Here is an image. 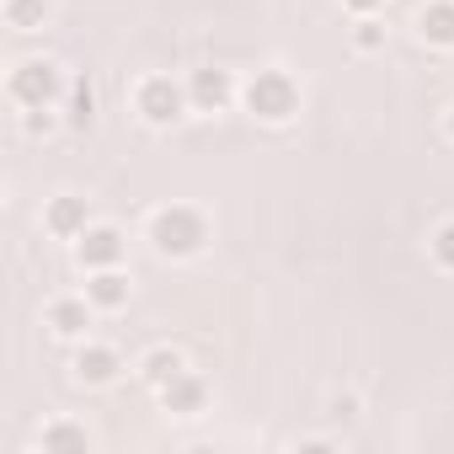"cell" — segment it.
<instances>
[{
    "label": "cell",
    "instance_id": "obj_5",
    "mask_svg": "<svg viewBox=\"0 0 454 454\" xmlns=\"http://www.w3.org/2000/svg\"><path fill=\"white\" fill-rule=\"evenodd\" d=\"M241 97V86H236V75L231 70H219V65H203V70H192L187 75V102H192V113H224Z\"/></svg>",
    "mask_w": 454,
    "mask_h": 454
},
{
    "label": "cell",
    "instance_id": "obj_16",
    "mask_svg": "<svg viewBox=\"0 0 454 454\" xmlns=\"http://www.w3.org/2000/svg\"><path fill=\"white\" fill-rule=\"evenodd\" d=\"M49 22V0H6V27L12 33H38Z\"/></svg>",
    "mask_w": 454,
    "mask_h": 454
},
{
    "label": "cell",
    "instance_id": "obj_17",
    "mask_svg": "<svg viewBox=\"0 0 454 454\" xmlns=\"http://www.w3.org/2000/svg\"><path fill=\"white\" fill-rule=\"evenodd\" d=\"M427 252H433V262H438L443 273H454V219H443L438 231L427 236Z\"/></svg>",
    "mask_w": 454,
    "mask_h": 454
},
{
    "label": "cell",
    "instance_id": "obj_8",
    "mask_svg": "<svg viewBox=\"0 0 454 454\" xmlns=\"http://www.w3.org/2000/svg\"><path fill=\"white\" fill-rule=\"evenodd\" d=\"M43 321H49V332H54V337H65V342H81V337L91 332V321H97V305H91L86 294H75V300H54Z\"/></svg>",
    "mask_w": 454,
    "mask_h": 454
},
{
    "label": "cell",
    "instance_id": "obj_15",
    "mask_svg": "<svg viewBox=\"0 0 454 454\" xmlns=\"http://www.w3.org/2000/svg\"><path fill=\"white\" fill-rule=\"evenodd\" d=\"M38 449H43V454H86V449H91V433L75 427V422H49V427L38 433Z\"/></svg>",
    "mask_w": 454,
    "mask_h": 454
},
{
    "label": "cell",
    "instance_id": "obj_2",
    "mask_svg": "<svg viewBox=\"0 0 454 454\" xmlns=\"http://www.w3.org/2000/svg\"><path fill=\"white\" fill-rule=\"evenodd\" d=\"M241 107H247L252 118H262V123H289V118L300 113V81H294L289 70L268 65V70H257V75L241 86Z\"/></svg>",
    "mask_w": 454,
    "mask_h": 454
},
{
    "label": "cell",
    "instance_id": "obj_4",
    "mask_svg": "<svg viewBox=\"0 0 454 454\" xmlns=\"http://www.w3.org/2000/svg\"><path fill=\"white\" fill-rule=\"evenodd\" d=\"M134 113L150 123V129H171L192 113L187 102V81H171V75H145L134 86Z\"/></svg>",
    "mask_w": 454,
    "mask_h": 454
},
{
    "label": "cell",
    "instance_id": "obj_1",
    "mask_svg": "<svg viewBox=\"0 0 454 454\" xmlns=\"http://www.w3.org/2000/svg\"><path fill=\"white\" fill-rule=\"evenodd\" d=\"M150 247L171 262H187L208 247V219L192 203H166V208L150 214Z\"/></svg>",
    "mask_w": 454,
    "mask_h": 454
},
{
    "label": "cell",
    "instance_id": "obj_14",
    "mask_svg": "<svg viewBox=\"0 0 454 454\" xmlns=\"http://www.w3.org/2000/svg\"><path fill=\"white\" fill-rule=\"evenodd\" d=\"M176 374H187V358H182L176 348H150V353L139 358V380H145L150 390H166Z\"/></svg>",
    "mask_w": 454,
    "mask_h": 454
},
{
    "label": "cell",
    "instance_id": "obj_21",
    "mask_svg": "<svg viewBox=\"0 0 454 454\" xmlns=\"http://www.w3.org/2000/svg\"><path fill=\"white\" fill-rule=\"evenodd\" d=\"M332 411H337V417H353V411H358V401H353V395H337V401H332Z\"/></svg>",
    "mask_w": 454,
    "mask_h": 454
},
{
    "label": "cell",
    "instance_id": "obj_10",
    "mask_svg": "<svg viewBox=\"0 0 454 454\" xmlns=\"http://www.w3.org/2000/svg\"><path fill=\"white\" fill-rule=\"evenodd\" d=\"M160 395V406L171 411V417H198L203 406H208V385L198 380V374H176L166 390H155Z\"/></svg>",
    "mask_w": 454,
    "mask_h": 454
},
{
    "label": "cell",
    "instance_id": "obj_6",
    "mask_svg": "<svg viewBox=\"0 0 454 454\" xmlns=\"http://www.w3.org/2000/svg\"><path fill=\"white\" fill-rule=\"evenodd\" d=\"M70 247H75V262L86 273H102V268L123 262V231H118V224H86V236L70 241Z\"/></svg>",
    "mask_w": 454,
    "mask_h": 454
},
{
    "label": "cell",
    "instance_id": "obj_12",
    "mask_svg": "<svg viewBox=\"0 0 454 454\" xmlns=\"http://www.w3.org/2000/svg\"><path fill=\"white\" fill-rule=\"evenodd\" d=\"M91 123H97V86H91V75H75L65 91V129L86 134Z\"/></svg>",
    "mask_w": 454,
    "mask_h": 454
},
{
    "label": "cell",
    "instance_id": "obj_19",
    "mask_svg": "<svg viewBox=\"0 0 454 454\" xmlns=\"http://www.w3.org/2000/svg\"><path fill=\"white\" fill-rule=\"evenodd\" d=\"M22 129H27L33 139H38V134H54V129H59V113H54V107H27V113H22Z\"/></svg>",
    "mask_w": 454,
    "mask_h": 454
},
{
    "label": "cell",
    "instance_id": "obj_9",
    "mask_svg": "<svg viewBox=\"0 0 454 454\" xmlns=\"http://www.w3.org/2000/svg\"><path fill=\"white\" fill-rule=\"evenodd\" d=\"M118 369H123V358H118V348H107V342H86V348L75 353V380H81V385H113Z\"/></svg>",
    "mask_w": 454,
    "mask_h": 454
},
{
    "label": "cell",
    "instance_id": "obj_22",
    "mask_svg": "<svg viewBox=\"0 0 454 454\" xmlns=\"http://www.w3.org/2000/svg\"><path fill=\"white\" fill-rule=\"evenodd\" d=\"M449 139H454V107H449Z\"/></svg>",
    "mask_w": 454,
    "mask_h": 454
},
{
    "label": "cell",
    "instance_id": "obj_18",
    "mask_svg": "<svg viewBox=\"0 0 454 454\" xmlns=\"http://www.w3.org/2000/svg\"><path fill=\"white\" fill-rule=\"evenodd\" d=\"M353 49H358V54H380V49H385L380 17H358V22H353Z\"/></svg>",
    "mask_w": 454,
    "mask_h": 454
},
{
    "label": "cell",
    "instance_id": "obj_11",
    "mask_svg": "<svg viewBox=\"0 0 454 454\" xmlns=\"http://www.w3.org/2000/svg\"><path fill=\"white\" fill-rule=\"evenodd\" d=\"M417 38L433 49H454V0H427L417 12Z\"/></svg>",
    "mask_w": 454,
    "mask_h": 454
},
{
    "label": "cell",
    "instance_id": "obj_7",
    "mask_svg": "<svg viewBox=\"0 0 454 454\" xmlns=\"http://www.w3.org/2000/svg\"><path fill=\"white\" fill-rule=\"evenodd\" d=\"M86 224H91L86 198L59 192V198H49V203H43V231H49L54 241H81V236H86Z\"/></svg>",
    "mask_w": 454,
    "mask_h": 454
},
{
    "label": "cell",
    "instance_id": "obj_13",
    "mask_svg": "<svg viewBox=\"0 0 454 454\" xmlns=\"http://www.w3.org/2000/svg\"><path fill=\"white\" fill-rule=\"evenodd\" d=\"M129 278L118 273V268H102V273H86V300L97 305V310H123L129 305Z\"/></svg>",
    "mask_w": 454,
    "mask_h": 454
},
{
    "label": "cell",
    "instance_id": "obj_20",
    "mask_svg": "<svg viewBox=\"0 0 454 454\" xmlns=\"http://www.w3.org/2000/svg\"><path fill=\"white\" fill-rule=\"evenodd\" d=\"M342 6H348L353 17H374V12H385V0H342Z\"/></svg>",
    "mask_w": 454,
    "mask_h": 454
},
{
    "label": "cell",
    "instance_id": "obj_3",
    "mask_svg": "<svg viewBox=\"0 0 454 454\" xmlns=\"http://www.w3.org/2000/svg\"><path fill=\"white\" fill-rule=\"evenodd\" d=\"M6 91H12V102L27 113V107H59L65 91H70V81H65V70H59L54 59H22V65L12 70Z\"/></svg>",
    "mask_w": 454,
    "mask_h": 454
}]
</instances>
